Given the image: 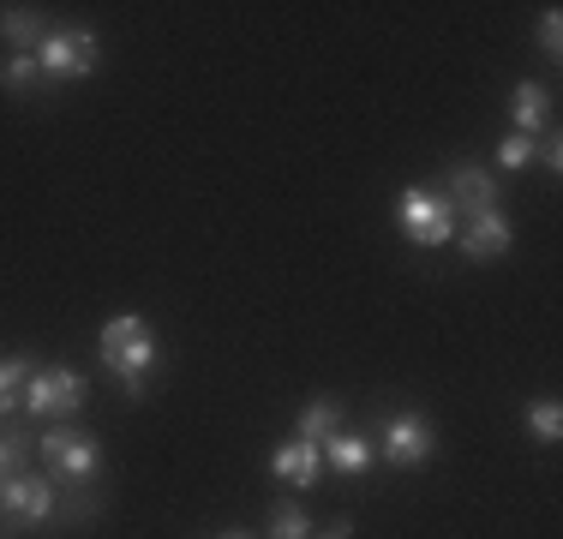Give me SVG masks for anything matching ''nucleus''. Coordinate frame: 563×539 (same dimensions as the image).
Here are the masks:
<instances>
[{"mask_svg": "<svg viewBox=\"0 0 563 539\" xmlns=\"http://www.w3.org/2000/svg\"><path fill=\"white\" fill-rule=\"evenodd\" d=\"M97 354L102 366L120 377L126 402H144V384H151V366H156V330L144 323L139 312H120L97 330Z\"/></svg>", "mask_w": 563, "mask_h": 539, "instance_id": "nucleus-1", "label": "nucleus"}, {"mask_svg": "<svg viewBox=\"0 0 563 539\" xmlns=\"http://www.w3.org/2000/svg\"><path fill=\"white\" fill-rule=\"evenodd\" d=\"M36 66H43V85H73V78H97L102 66V43L85 24H55V31L36 43Z\"/></svg>", "mask_w": 563, "mask_h": 539, "instance_id": "nucleus-2", "label": "nucleus"}, {"mask_svg": "<svg viewBox=\"0 0 563 539\" xmlns=\"http://www.w3.org/2000/svg\"><path fill=\"white\" fill-rule=\"evenodd\" d=\"M85 402H90V377L85 372H73V366H36L31 384H24V396H19V414L60 426V420H73Z\"/></svg>", "mask_w": 563, "mask_h": 539, "instance_id": "nucleus-3", "label": "nucleus"}, {"mask_svg": "<svg viewBox=\"0 0 563 539\" xmlns=\"http://www.w3.org/2000/svg\"><path fill=\"white\" fill-rule=\"evenodd\" d=\"M396 228H401V240H408V246L438 252L455 234V210H450L444 193H432V186L413 180V186H401V193H396Z\"/></svg>", "mask_w": 563, "mask_h": 539, "instance_id": "nucleus-4", "label": "nucleus"}, {"mask_svg": "<svg viewBox=\"0 0 563 539\" xmlns=\"http://www.w3.org/2000/svg\"><path fill=\"white\" fill-rule=\"evenodd\" d=\"M36 450L48 455V480L55 485H90L102 474V443L90 438V431H78V426H48L43 438H36Z\"/></svg>", "mask_w": 563, "mask_h": 539, "instance_id": "nucleus-5", "label": "nucleus"}, {"mask_svg": "<svg viewBox=\"0 0 563 539\" xmlns=\"http://www.w3.org/2000/svg\"><path fill=\"white\" fill-rule=\"evenodd\" d=\"M372 450L384 455V468H426L438 455V426L420 408H401L384 420V438H372Z\"/></svg>", "mask_w": 563, "mask_h": 539, "instance_id": "nucleus-6", "label": "nucleus"}, {"mask_svg": "<svg viewBox=\"0 0 563 539\" xmlns=\"http://www.w3.org/2000/svg\"><path fill=\"white\" fill-rule=\"evenodd\" d=\"M60 504V485L48 474H7L0 480V509H7L19 528H31V521H48Z\"/></svg>", "mask_w": 563, "mask_h": 539, "instance_id": "nucleus-7", "label": "nucleus"}, {"mask_svg": "<svg viewBox=\"0 0 563 539\" xmlns=\"http://www.w3.org/2000/svg\"><path fill=\"white\" fill-rule=\"evenodd\" d=\"M444 198H450V210H467V216H486V210L504 205V198H498V174L474 168V162H455V168H450Z\"/></svg>", "mask_w": 563, "mask_h": 539, "instance_id": "nucleus-8", "label": "nucleus"}, {"mask_svg": "<svg viewBox=\"0 0 563 539\" xmlns=\"http://www.w3.org/2000/svg\"><path fill=\"white\" fill-rule=\"evenodd\" d=\"M509 240H516V228H509L504 210L467 216V228H462V252H467L474 264H498L504 252H509Z\"/></svg>", "mask_w": 563, "mask_h": 539, "instance_id": "nucleus-9", "label": "nucleus"}, {"mask_svg": "<svg viewBox=\"0 0 563 539\" xmlns=\"http://www.w3.org/2000/svg\"><path fill=\"white\" fill-rule=\"evenodd\" d=\"M271 474L306 492V485H318V474H324V450H312V443H300V438H282L271 450Z\"/></svg>", "mask_w": 563, "mask_h": 539, "instance_id": "nucleus-10", "label": "nucleus"}, {"mask_svg": "<svg viewBox=\"0 0 563 539\" xmlns=\"http://www.w3.org/2000/svg\"><path fill=\"white\" fill-rule=\"evenodd\" d=\"M43 36H48V19L36 7H0V43H7V54H36Z\"/></svg>", "mask_w": 563, "mask_h": 539, "instance_id": "nucleus-11", "label": "nucleus"}, {"mask_svg": "<svg viewBox=\"0 0 563 539\" xmlns=\"http://www.w3.org/2000/svg\"><path fill=\"white\" fill-rule=\"evenodd\" d=\"M336 431H342V402H336V396H312V402L300 408V420H294V438L312 443V450H324Z\"/></svg>", "mask_w": 563, "mask_h": 539, "instance_id": "nucleus-12", "label": "nucleus"}, {"mask_svg": "<svg viewBox=\"0 0 563 539\" xmlns=\"http://www.w3.org/2000/svg\"><path fill=\"white\" fill-rule=\"evenodd\" d=\"M509 114H516V132H545L552 127V90L545 85H533V78H521L516 90H509Z\"/></svg>", "mask_w": 563, "mask_h": 539, "instance_id": "nucleus-13", "label": "nucleus"}, {"mask_svg": "<svg viewBox=\"0 0 563 539\" xmlns=\"http://www.w3.org/2000/svg\"><path fill=\"white\" fill-rule=\"evenodd\" d=\"M324 462L336 468V474H366V468L378 462V450H372L366 431H336V438L324 443Z\"/></svg>", "mask_w": 563, "mask_h": 539, "instance_id": "nucleus-14", "label": "nucleus"}, {"mask_svg": "<svg viewBox=\"0 0 563 539\" xmlns=\"http://www.w3.org/2000/svg\"><path fill=\"white\" fill-rule=\"evenodd\" d=\"M31 372H36L31 354H7V360H0V420L19 414V396H24V384H31Z\"/></svg>", "mask_w": 563, "mask_h": 539, "instance_id": "nucleus-15", "label": "nucleus"}, {"mask_svg": "<svg viewBox=\"0 0 563 539\" xmlns=\"http://www.w3.org/2000/svg\"><path fill=\"white\" fill-rule=\"evenodd\" d=\"M36 85H43L36 54H7V61H0V90H7V97H36Z\"/></svg>", "mask_w": 563, "mask_h": 539, "instance_id": "nucleus-16", "label": "nucleus"}, {"mask_svg": "<svg viewBox=\"0 0 563 539\" xmlns=\"http://www.w3.org/2000/svg\"><path fill=\"white\" fill-rule=\"evenodd\" d=\"M521 426H528L533 443H558L563 438V408H558V402H533V408L521 414Z\"/></svg>", "mask_w": 563, "mask_h": 539, "instance_id": "nucleus-17", "label": "nucleus"}, {"mask_svg": "<svg viewBox=\"0 0 563 539\" xmlns=\"http://www.w3.org/2000/svg\"><path fill=\"white\" fill-rule=\"evenodd\" d=\"M271 539H312V516L282 497V504L271 509Z\"/></svg>", "mask_w": 563, "mask_h": 539, "instance_id": "nucleus-18", "label": "nucleus"}, {"mask_svg": "<svg viewBox=\"0 0 563 539\" xmlns=\"http://www.w3.org/2000/svg\"><path fill=\"white\" fill-rule=\"evenodd\" d=\"M533 156H540V139H528V132H509V139L498 144V168H504V174L533 168Z\"/></svg>", "mask_w": 563, "mask_h": 539, "instance_id": "nucleus-19", "label": "nucleus"}, {"mask_svg": "<svg viewBox=\"0 0 563 539\" xmlns=\"http://www.w3.org/2000/svg\"><path fill=\"white\" fill-rule=\"evenodd\" d=\"M31 443H36V438L0 426V480H7V474H24V462H31Z\"/></svg>", "mask_w": 563, "mask_h": 539, "instance_id": "nucleus-20", "label": "nucleus"}, {"mask_svg": "<svg viewBox=\"0 0 563 539\" xmlns=\"http://www.w3.org/2000/svg\"><path fill=\"white\" fill-rule=\"evenodd\" d=\"M533 36H540V48L558 61V54H563V12L545 7V12H540V31H533Z\"/></svg>", "mask_w": 563, "mask_h": 539, "instance_id": "nucleus-21", "label": "nucleus"}, {"mask_svg": "<svg viewBox=\"0 0 563 539\" xmlns=\"http://www.w3.org/2000/svg\"><path fill=\"white\" fill-rule=\"evenodd\" d=\"M533 162H540L545 174H563V139H558V132H545V144H540V156H533Z\"/></svg>", "mask_w": 563, "mask_h": 539, "instance_id": "nucleus-22", "label": "nucleus"}, {"mask_svg": "<svg viewBox=\"0 0 563 539\" xmlns=\"http://www.w3.org/2000/svg\"><path fill=\"white\" fill-rule=\"evenodd\" d=\"M217 539H252V534H240V528H228V534H217Z\"/></svg>", "mask_w": 563, "mask_h": 539, "instance_id": "nucleus-23", "label": "nucleus"}, {"mask_svg": "<svg viewBox=\"0 0 563 539\" xmlns=\"http://www.w3.org/2000/svg\"><path fill=\"white\" fill-rule=\"evenodd\" d=\"M318 539H324V534H318Z\"/></svg>", "mask_w": 563, "mask_h": 539, "instance_id": "nucleus-24", "label": "nucleus"}]
</instances>
